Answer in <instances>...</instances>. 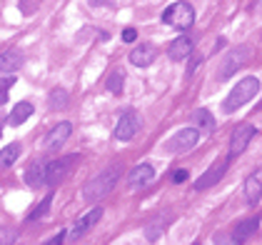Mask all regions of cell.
<instances>
[{
	"mask_svg": "<svg viewBox=\"0 0 262 245\" xmlns=\"http://www.w3.org/2000/svg\"><path fill=\"white\" fill-rule=\"evenodd\" d=\"M120 173L122 170L118 168V165H113V168H107V170L98 173L95 178H90L88 183L82 185V198H85L88 203H95V200L105 198V195L115 188L118 178H120Z\"/></svg>",
	"mask_w": 262,
	"mask_h": 245,
	"instance_id": "6da1fadb",
	"label": "cell"
},
{
	"mask_svg": "<svg viewBox=\"0 0 262 245\" xmlns=\"http://www.w3.org/2000/svg\"><path fill=\"white\" fill-rule=\"evenodd\" d=\"M257 90H260V80H257L255 75L242 78V80L232 88V93L225 98V103H222V110H225V113H232V110L242 108L245 103H250L255 95H257Z\"/></svg>",
	"mask_w": 262,
	"mask_h": 245,
	"instance_id": "7a4b0ae2",
	"label": "cell"
},
{
	"mask_svg": "<svg viewBox=\"0 0 262 245\" xmlns=\"http://www.w3.org/2000/svg\"><path fill=\"white\" fill-rule=\"evenodd\" d=\"M162 23H165V25H172V28H178V30H190V28L195 25V8H192L187 0H178V3H172L170 8H165Z\"/></svg>",
	"mask_w": 262,
	"mask_h": 245,
	"instance_id": "3957f363",
	"label": "cell"
},
{
	"mask_svg": "<svg viewBox=\"0 0 262 245\" xmlns=\"http://www.w3.org/2000/svg\"><path fill=\"white\" fill-rule=\"evenodd\" d=\"M200 135L202 130L195 125V128H182V130H178L170 140H167V150H172V153H187V150H192L195 145L200 143Z\"/></svg>",
	"mask_w": 262,
	"mask_h": 245,
	"instance_id": "277c9868",
	"label": "cell"
},
{
	"mask_svg": "<svg viewBox=\"0 0 262 245\" xmlns=\"http://www.w3.org/2000/svg\"><path fill=\"white\" fill-rule=\"evenodd\" d=\"M255 133H257V128L252 125V122H242V125H237L235 128V133L230 135V158H237V155H242L245 150H247V145H250V140L255 138Z\"/></svg>",
	"mask_w": 262,
	"mask_h": 245,
	"instance_id": "5b68a950",
	"label": "cell"
},
{
	"mask_svg": "<svg viewBox=\"0 0 262 245\" xmlns=\"http://www.w3.org/2000/svg\"><path fill=\"white\" fill-rule=\"evenodd\" d=\"M252 58V53H250V48L247 45H240V48H235L232 53H227V58L225 63L220 65V80H227L232 73H237L242 65H247Z\"/></svg>",
	"mask_w": 262,
	"mask_h": 245,
	"instance_id": "8992f818",
	"label": "cell"
},
{
	"mask_svg": "<svg viewBox=\"0 0 262 245\" xmlns=\"http://www.w3.org/2000/svg\"><path fill=\"white\" fill-rule=\"evenodd\" d=\"M230 155L227 158H220V160H215V163L210 165L205 173H202L200 178L195 180V190H207V188H212V185H217L225 178V173H227V165H230Z\"/></svg>",
	"mask_w": 262,
	"mask_h": 245,
	"instance_id": "52a82bcc",
	"label": "cell"
},
{
	"mask_svg": "<svg viewBox=\"0 0 262 245\" xmlns=\"http://www.w3.org/2000/svg\"><path fill=\"white\" fill-rule=\"evenodd\" d=\"M140 125H142V120L135 110H125L120 115V120H118V125H115V138L122 140V143L125 140H133L135 133L140 130Z\"/></svg>",
	"mask_w": 262,
	"mask_h": 245,
	"instance_id": "ba28073f",
	"label": "cell"
},
{
	"mask_svg": "<svg viewBox=\"0 0 262 245\" xmlns=\"http://www.w3.org/2000/svg\"><path fill=\"white\" fill-rule=\"evenodd\" d=\"M100 218H102V208H98V205H95L93 210H88L85 215H80V218L75 220V225H73V228L68 230L65 240H80L82 235H85V233H88V230H90L93 225L98 223Z\"/></svg>",
	"mask_w": 262,
	"mask_h": 245,
	"instance_id": "9c48e42d",
	"label": "cell"
},
{
	"mask_svg": "<svg viewBox=\"0 0 262 245\" xmlns=\"http://www.w3.org/2000/svg\"><path fill=\"white\" fill-rule=\"evenodd\" d=\"M73 163H75V153H73V155H65V158H58V160H53V163L48 165V178H45V183L50 185V188H58V185L68 178V173H70Z\"/></svg>",
	"mask_w": 262,
	"mask_h": 245,
	"instance_id": "30bf717a",
	"label": "cell"
},
{
	"mask_svg": "<svg viewBox=\"0 0 262 245\" xmlns=\"http://www.w3.org/2000/svg\"><path fill=\"white\" fill-rule=\"evenodd\" d=\"M70 135H73V122H68V120H62L58 122L48 135H45V140H42V145H45V150H60L62 145L70 140Z\"/></svg>",
	"mask_w": 262,
	"mask_h": 245,
	"instance_id": "8fae6325",
	"label": "cell"
},
{
	"mask_svg": "<svg viewBox=\"0 0 262 245\" xmlns=\"http://www.w3.org/2000/svg\"><path fill=\"white\" fill-rule=\"evenodd\" d=\"M195 53V43L190 35H180V38H175V40L170 43V48H167V55H170V60L180 63L185 58H190Z\"/></svg>",
	"mask_w": 262,
	"mask_h": 245,
	"instance_id": "7c38bea8",
	"label": "cell"
},
{
	"mask_svg": "<svg viewBox=\"0 0 262 245\" xmlns=\"http://www.w3.org/2000/svg\"><path fill=\"white\" fill-rule=\"evenodd\" d=\"M155 58H158V48L150 45V43L135 45V50L130 53V63H133L135 68H147V65L155 63Z\"/></svg>",
	"mask_w": 262,
	"mask_h": 245,
	"instance_id": "4fadbf2b",
	"label": "cell"
},
{
	"mask_svg": "<svg viewBox=\"0 0 262 245\" xmlns=\"http://www.w3.org/2000/svg\"><path fill=\"white\" fill-rule=\"evenodd\" d=\"M23 53L18 48H8V50H3L0 53V73H10V75H15L18 70L23 68Z\"/></svg>",
	"mask_w": 262,
	"mask_h": 245,
	"instance_id": "5bb4252c",
	"label": "cell"
},
{
	"mask_svg": "<svg viewBox=\"0 0 262 245\" xmlns=\"http://www.w3.org/2000/svg\"><path fill=\"white\" fill-rule=\"evenodd\" d=\"M152 178H155V168L150 163H140L127 173V185L130 188H145Z\"/></svg>",
	"mask_w": 262,
	"mask_h": 245,
	"instance_id": "9a60e30c",
	"label": "cell"
},
{
	"mask_svg": "<svg viewBox=\"0 0 262 245\" xmlns=\"http://www.w3.org/2000/svg\"><path fill=\"white\" fill-rule=\"evenodd\" d=\"M245 198H247L250 205L260 203V198H262V168H257V170L245 180Z\"/></svg>",
	"mask_w": 262,
	"mask_h": 245,
	"instance_id": "2e32d148",
	"label": "cell"
},
{
	"mask_svg": "<svg viewBox=\"0 0 262 245\" xmlns=\"http://www.w3.org/2000/svg\"><path fill=\"white\" fill-rule=\"evenodd\" d=\"M45 178H48V163L45 160H35V163L28 165V170H25V183L30 185V188H40L45 183Z\"/></svg>",
	"mask_w": 262,
	"mask_h": 245,
	"instance_id": "e0dca14e",
	"label": "cell"
},
{
	"mask_svg": "<svg viewBox=\"0 0 262 245\" xmlns=\"http://www.w3.org/2000/svg\"><path fill=\"white\" fill-rule=\"evenodd\" d=\"M260 228V215H255V218H247V220H242V223L235 225V230H232V240L235 243H242V240H247L255 230Z\"/></svg>",
	"mask_w": 262,
	"mask_h": 245,
	"instance_id": "ac0fdd59",
	"label": "cell"
},
{
	"mask_svg": "<svg viewBox=\"0 0 262 245\" xmlns=\"http://www.w3.org/2000/svg\"><path fill=\"white\" fill-rule=\"evenodd\" d=\"M192 122L202 130V135H212V133H215V128H217L215 115H212L210 110H205V108H200V110H195V113H192Z\"/></svg>",
	"mask_w": 262,
	"mask_h": 245,
	"instance_id": "d6986e66",
	"label": "cell"
},
{
	"mask_svg": "<svg viewBox=\"0 0 262 245\" xmlns=\"http://www.w3.org/2000/svg\"><path fill=\"white\" fill-rule=\"evenodd\" d=\"M33 115V105L30 103H18L15 108H13V113L8 115V125H13V128H18V125H23V122L28 120Z\"/></svg>",
	"mask_w": 262,
	"mask_h": 245,
	"instance_id": "ffe728a7",
	"label": "cell"
},
{
	"mask_svg": "<svg viewBox=\"0 0 262 245\" xmlns=\"http://www.w3.org/2000/svg\"><path fill=\"white\" fill-rule=\"evenodd\" d=\"M167 223H170L167 215H158L155 220L147 223V228H145V238H147V240H158V238L162 235V230L167 228Z\"/></svg>",
	"mask_w": 262,
	"mask_h": 245,
	"instance_id": "44dd1931",
	"label": "cell"
},
{
	"mask_svg": "<svg viewBox=\"0 0 262 245\" xmlns=\"http://www.w3.org/2000/svg\"><path fill=\"white\" fill-rule=\"evenodd\" d=\"M20 150H23L20 143L5 145V148L0 150V168H10V165H13L15 160H18V158H20Z\"/></svg>",
	"mask_w": 262,
	"mask_h": 245,
	"instance_id": "7402d4cb",
	"label": "cell"
},
{
	"mask_svg": "<svg viewBox=\"0 0 262 245\" xmlns=\"http://www.w3.org/2000/svg\"><path fill=\"white\" fill-rule=\"evenodd\" d=\"M68 103H70V93H68V90H62V88L53 90V93H50V98H48V105H50L53 110H62V108H68Z\"/></svg>",
	"mask_w": 262,
	"mask_h": 245,
	"instance_id": "603a6c76",
	"label": "cell"
},
{
	"mask_svg": "<svg viewBox=\"0 0 262 245\" xmlns=\"http://www.w3.org/2000/svg\"><path fill=\"white\" fill-rule=\"evenodd\" d=\"M122 85H125V73H122L120 68H115V70L110 73V78H107V90L115 93V95H120Z\"/></svg>",
	"mask_w": 262,
	"mask_h": 245,
	"instance_id": "cb8c5ba5",
	"label": "cell"
},
{
	"mask_svg": "<svg viewBox=\"0 0 262 245\" xmlns=\"http://www.w3.org/2000/svg\"><path fill=\"white\" fill-rule=\"evenodd\" d=\"M50 203H53V193H48V195L42 198L40 205H38V208H35V210H33L30 215H28V220H40L42 215L48 213V208H50Z\"/></svg>",
	"mask_w": 262,
	"mask_h": 245,
	"instance_id": "d4e9b609",
	"label": "cell"
},
{
	"mask_svg": "<svg viewBox=\"0 0 262 245\" xmlns=\"http://www.w3.org/2000/svg\"><path fill=\"white\" fill-rule=\"evenodd\" d=\"M15 85V75H5V78H0V105H5L8 103V90Z\"/></svg>",
	"mask_w": 262,
	"mask_h": 245,
	"instance_id": "484cf974",
	"label": "cell"
},
{
	"mask_svg": "<svg viewBox=\"0 0 262 245\" xmlns=\"http://www.w3.org/2000/svg\"><path fill=\"white\" fill-rule=\"evenodd\" d=\"M18 240V233L13 228H0V245H10Z\"/></svg>",
	"mask_w": 262,
	"mask_h": 245,
	"instance_id": "4316f807",
	"label": "cell"
},
{
	"mask_svg": "<svg viewBox=\"0 0 262 245\" xmlns=\"http://www.w3.org/2000/svg\"><path fill=\"white\" fill-rule=\"evenodd\" d=\"M187 178H190V175H187V170H175V173H172V178H170V180H172V183H185V180H187Z\"/></svg>",
	"mask_w": 262,
	"mask_h": 245,
	"instance_id": "83f0119b",
	"label": "cell"
},
{
	"mask_svg": "<svg viewBox=\"0 0 262 245\" xmlns=\"http://www.w3.org/2000/svg\"><path fill=\"white\" fill-rule=\"evenodd\" d=\"M135 38H138V30H135V28H125V30H122V40L125 43H133Z\"/></svg>",
	"mask_w": 262,
	"mask_h": 245,
	"instance_id": "f1b7e54d",
	"label": "cell"
},
{
	"mask_svg": "<svg viewBox=\"0 0 262 245\" xmlns=\"http://www.w3.org/2000/svg\"><path fill=\"white\" fill-rule=\"evenodd\" d=\"M252 8H255V13H262V0H255V5H252Z\"/></svg>",
	"mask_w": 262,
	"mask_h": 245,
	"instance_id": "f546056e",
	"label": "cell"
},
{
	"mask_svg": "<svg viewBox=\"0 0 262 245\" xmlns=\"http://www.w3.org/2000/svg\"><path fill=\"white\" fill-rule=\"evenodd\" d=\"M5 122H8V118H3V115H0V135H3V125H5Z\"/></svg>",
	"mask_w": 262,
	"mask_h": 245,
	"instance_id": "4dcf8cb0",
	"label": "cell"
}]
</instances>
